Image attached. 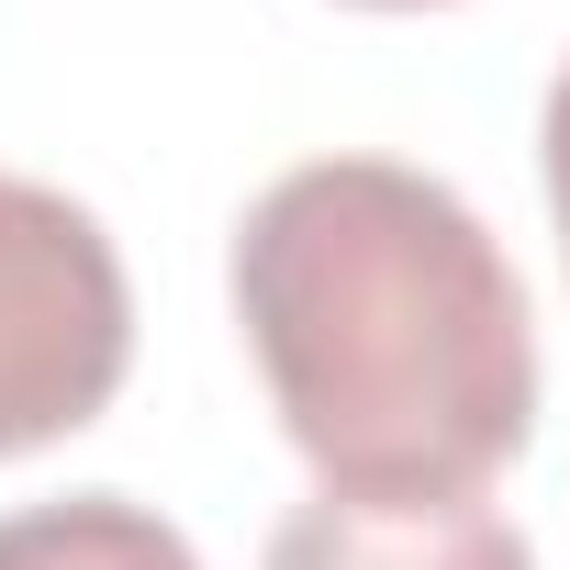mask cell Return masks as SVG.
<instances>
[{
  "label": "cell",
  "instance_id": "cell-1",
  "mask_svg": "<svg viewBox=\"0 0 570 570\" xmlns=\"http://www.w3.org/2000/svg\"><path fill=\"white\" fill-rule=\"evenodd\" d=\"M235 325L336 503H481L537 436V314L492 224L403 157H303L235 224Z\"/></svg>",
  "mask_w": 570,
  "mask_h": 570
},
{
  "label": "cell",
  "instance_id": "cell-5",
  "mask_svg": "<svg viewBox=\"0 0 570 570\" xmlns=\"http://www.w3.org/2000/svg\"><path fill=\"white\" fill-rule=\"evenodd\" d=\"M537 157H548V224H559V257H570V57H559V79H548Z\"/></svg>",
  "mask_w": 570,
  "mask_h": 570
},
{
  "label": "cell",
  "instance_id": "cell-2",
  "mask_svg": "<svg viewBox=\"0 0 570 570\" xmlns=\"http://www.w3.org/2000/svg\"><path fill=\"white\" fill-rule=\"evenodd\" d=\"M135 370V292L90 202L0 168V459H35Z\"/></svg>",
  "mask_w": 570,
  "mask_h": 570
},
{
  "label": "cell",
  "instance_id": "cell-3",
  "mask_svg": "<svg viewBox=\"0 0 570 570\" xmlns=\"http://www.w3.org/2000/svg\"><path fill=\"white\" fill-rule=\"evenodd\" d=\"M257 570H537V548L492 503H336L279 514Z\"/></svg>",
  "mask_w": 570,
  "mask_h": 570
},
{
  "label": "cell",
  "instance_id": "cell-6",
  "mask_svg": "<svg viewBox=\"0 0 570 570\" xmlns=\"http://www.w3.org/2000/svg\"><path fill=\"white\" fill-rule=\"evenodd\" d=\"M358 12H436V0H358Z\"/></svg>",
  "mask_w": 570,
  "mask_h": 570
},
{
  "label": "cell",
  "instance_id": "cell-4",
  "mask_svg": "<svg viewBox=\"0 0 570 570\" xmlns=\"http://www.w3.org/2000/svg\"><path fill=\"white\" fill-rule=\"evenodd\" d=\"M0 570H202L190 537L135 492H68L0 514Z\"/></svg>",
  "mask_w": 570,
  "mask_h": 570
}]
</instances>
